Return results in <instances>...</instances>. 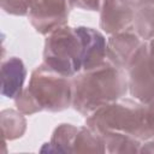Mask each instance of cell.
I'll return each instance as SVG.
<instances>
[{
    "label": "cell",
    "mask_w": 154,
    "mask_h": 154,
    "mask_svg": "<svg viewBox=\"0 0 154 154\" xmlns=\"http://www.w3.org/2000/svg\"><path fill=\"white\" fill-rule=\"evenodd\" d=\"M71 82L72 107L84 117L124 97L129 91L126 71L108 60L94 69L81 71Z\"/></svg>",
    "instance_id": "cell-1"
},
{
    "label": "cell",
    "mask_w": 154,
    "mask_h": 154,
    "mask_svg": "<svg viewBox=\"0 0 154 154\" xmlns=\"http://www.w3.org/2000/svg\"><path fill=\"white\" fill-rule=\"evenodd\" d=\"M14 103L26 116L42 111L61 112L72 106L71 78L41 64L31 72L28 87L14 99Z\"/></svg>",
    "instance_id": "cell-2"
},
{
    "label": "cell",
    "mask_w": 154,
    "mask_h": 154,
    "mask_svg": "<svg viewBox=\"0 0 154 154\" xmlns=\"http://www.w3.org/2000/svg\"><path fill=\"white\" fill-rule=\"evenodd\" d=\"M85 125L99 131H119L141 142L148 141L154 138V102L122 97L87 117Z\"/></svg>",
    "instance_id": "cell-3"
},
{
    "label": "cell",
    "mask_w": 154,
    "mask_h": 154,
    "mask_svg": "<svg viewBox=\"0 0 154 154\" xmlns=\"http://www.w3.org/2000/svg\"><path fill=\"white\" fill-rule=\"evenodd\" d=\"M84 46L77 28L60 26L45 40L43 64L65 77H73L83 70Z\"/></svg>",
    "instance_id": "cell-4"
},
{
    "label": "cell",
    "mask_w": 154,
    "mask_h": 154,
    "mask_svg": "<svg viewBox=\"0 0 154 154\" xmlns=\"http://www.w3.org/2000/svg\"><path fill=\"white\" fill-rule=\"evenodd\" d=\"M73 7V0H36L28 13V18L37 32L48 35L66 25Z\"/></svg>",
    "instance_id": "cell-5"
},
{
    "label": "cell",
    "mask_w": 154,
    "mask_h": 154,
    "mask_svg": "<svg viewBox=\"0 0 154 154\" xmlns=\"http://www.w3.org/2000/svg\"><path fill=\"white\" fill-rule=\"evenodd\" d=\"M126 72L130 95L144 103L154 102V72L148 64L146 41L134 57Z\"/></svg>",
    "instance_id": "cell-6"
},
{
    "label": "cell",
    "mask_w": 154,
    "mask_h": 154,
    "mask_svg": "<svg viewBox=\"0 0 154 154\" xmlns=\"http://www.w3.org/2000/svg\"><path fill=\"white\" fill-rule=\"evenodd\" d=\"M136 6L132 0H103L100 10V28L108 35L134 28Z\"/></svg>",
    "instance_id": "cell-7"
},
{
    "label": "cell",
    "mask_w": 154,
    "mask_h": 154,
    "mask_svg": "<svg viewBox=\"0 0 154 154\" xmlns=\"http://www.w3.org/2000/svg\"><path fill=\"white\" fill-rule=\"evenodd\" d=\"M144 43L136 32L123 31L113 34L107 40L106 59L122 70H128L134 57Z\"/></svg>",
    "instance_id": "cell-8"
},
{
    "label": "cell",
    "mask_w": 154,
    "mask_h": 154,
    "mask_svg": "<svg viewBox=\"0 0 154 154\" xmlns=\"http://www.w3.org/2000/svg\"><path fill=\"white\" fill-rule=\"evenodd\" d=\"M81 32L83 46H84V57H83V70H90L103 64L106 59V46L107 41L102 32L96 29L88 26H78Z\"/></svg>",
    "instance_id": "cell-9"
},
{
    "label": "cell",
    "mask_w": 154,
    "mask_h": 154,
    "mask_svg": "<svg viewBox=\"0 0 154 154\" xmlns=\"http://www.w3.org/2000/svg\"><path fill=\"white\" fill-rule=\"evenodd\" d=\"M25 77L26 69L19 58L11 57L4 60L1 64V95L14 100L24 89Z\"/></svg>",
    "instance_id": "cell-10"
},
{
    "label": "cell",
    "mask_w": 154,
    "mask_h": 154,
    "mask_svg": "<svg viewBox=\"0 0 154 154\" xmlns=\"http://www.w3.org/2000/svg\"><path fill=\"white\" fill-rule=\"evenodd\" d=\"M105 143V148H106V153H140L141 149V141L119 132V131H111V130H96Z\"/></svg>",
    "instance_id": "cell-11"
},
{
    "label": "cell",
    "mask_w": 154,
    "mask_h": 154,
    "mask_svg": "<svg viewBox=\"0 0 154 154\" xmlns=\"http://www.w3.org/2000/svg\"><path fill=\"white\" fill-rule=\"evenodd\" d=\"M79 126L60 124L53 131L51 141L45 143L40 152L48 153H73V141Z\"/></svg>",
    "instance_id": "cell-12"
},
{
    "label": "cell",
    "mask_w": 154,
    "mask_h": 154,
    "mask_svg": "<svg viewBox=\"0 0 154 154\" xmlns=\"http://www.w3.org/2000/svg\"><path fill=\"white\" fill-rule=\"evenodd\" d=\"M73 153H106L101 135L88 125L79 126L73 141Z\"/></svg>",
    "instance_id": "cell-13"
},
{
    "label": "cell",
    "mask_w": 154,
    "mask_h": 154,
    "mask_svg": "<svg viewBox=\"0 0 154 154\" xmlns=\"http://www.w3.org/2000/svg\"><path fill=\"white\" fill-rule=\"evenodd\" d=\"M134 29L144 41L154 37V0H146L136 7Z\"/></svg>",
    "instance_id": "cell-14"
},
{
    "label": "cell",
    "mask_w": 154,
    "mask_h": 154,
    "mask_svg": "<svg viewBox=\"0 0 154 154\" xmlns=\"http://www.w3.org/2000/svg\"><path fill=\"white\" fill-rule=\"evenodd\" d=\"M1 129L5 141H12L22 137L26 130L24 114L14 109H4L1 112Z\"/></svg>",
    "instance_id": "cell-15"
},
{
    "label": "cell",
    "mask_w": 154,
    "mask_h": 154,
    "mask_svg": "<svg viewBox=\"0 0 154 154\" xmlns=\"http://www.w3.org/2000/svg\"><path fill=\"white\" fill-rule=\"evenodd\" d=\"M36 0H1V8L12 16H28Z\"/></svg>",
    "instance_id": "cell-16"
},
{
    "label": "cell",
    "mask_w": 154,
    "mask_h": 154,
    "mask_svg": "<svg viewBox=\"0 0 154 154\" xmlns=\"http://www.w3.org/2000/svg\"><path fill=\"white\" fill-rule=\"evenodd\" d=\"M75 6L87 11H100L103 0H73Z\"/></svg>",
    "instance_id": "cell-17"
},
{
    "label": "cell",
    "mask_w": 154,
    "mask_h": 154,
    "mask_svg": "<svg viewBox=\"0 0 154 154\" xmlns=\"http://www.w3.org/2000/svg\"><path fill=\"white\" fill-rule=\"evenodd\" d=\"M146 46H147V58H148V64H149L152 71L154 72V37L147 40V41H146Z\"/></svg>",
    "instance_id": "cell-18"
},
{
    "label": "cell",
    "mask_w": 154,
    "mask_h": 154,
    "mask_svg": "<svg viewBox=\"0 0 154 154\" xmlns=\"http://www.w3.org/2000/svg\"><path fill=\"white\" fill-rule=\"evenodd\" d=\"M140 153H149V154H153L154 153V138H152V141L148 140L147 143L142 144L141 146V149H140Z\"/></svg>",
    "instance_id": "cell-19"
}]
</instances>
